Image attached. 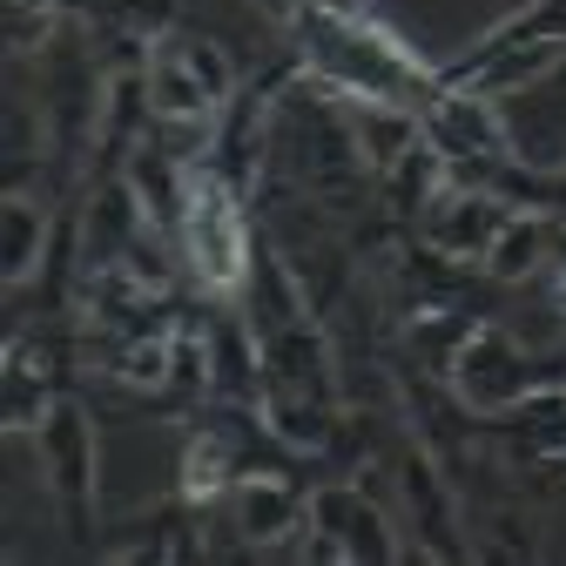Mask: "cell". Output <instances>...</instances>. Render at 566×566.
I'll return each instance as SVG.
<instances>
[{"label":"cell","mask_w":566,"mask_h":566,"mask_svg":"<svg viewBox=\"0 0 566 566\" xmlns=\"http://www.w3.org/2000/svg\"><path fill=\"white\" fill-rule=\"evenodd\" d=\"M189 243H196V270L217 283V291H230L243 276V223H237V209L217 182H202L196 202H189Z\"/></svg>","instance_id":"obj_1"}]
</instances>
